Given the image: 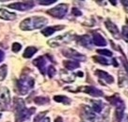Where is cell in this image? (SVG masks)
I'll list each match as a JSON object with an SVG mask.
<instances>
[{
  "label": "cell",
  "instance_id": "1",
  "mask_svg": "<svg viewBox=\"0 0 128 122\" xmlns=\"http://www.w3.org/2000/svg\"><path fill=\"white\" fill-rule=\"evenodd\" d=\"M47 24V19L42 16H32L28 17L24 21H22L20 24V29L24 31L34 30L42 28Z\"/></svg>",
  "mask_w": 128,
  "mask_h": 122
},
{
  "label": "cell",
  "instance_id": "41",
  "mask_svg": "<svg viewBox=\"0 0 128 122\" xmlns=\"http://www.w3.org/2000/svg\"><path fill=\"white\" fill-rule=\"evenodd\" d=\"M0 117H1V114H0Z\"/></svg>",
  "mask_w": 128,
  "mask_h": 122
},
{
  "label": "cell",
  "instance_id": "22",
  "mask_svg": "<svg viewBox=\"0 0 128 122\" xmlns=\"http://www.w3.org/2000/svg\"><path fill=\"white\" fill-rule=\"evenodd\" d=\"M37 51H38V49H37L36 47H34V46H28V47H26V50H24V54H23V57L26 58V59L31 58Z\"/></svg>",
  "mask_w": 128,
  "mask_h": 122
},
{
  "label": "cell",
  "instance_id": "24",
  "mask_svg": "<svg viewBox=\"0 0 128 122\" xmlns=\"http://www.w3.org/2000/svg\"><path fill=\"white\" fill-rule=\"evenodd\" d=\"M54 100L56 102H60V103H63V104H70L71 103V99L65 96H55L54 97Z\"/></svg>",
  "mask_w": 128,
  "mask_h": 122
},
{
  "label": "cell",
  "instance_id": "26",
  "mask_svg": "<svg viewBox=\"0 0 128 122\" xmlns=\"http://www.w3.org/2000/svg\"><path fill=\"white\" fill-rule=\"evenodd\" d=\"M93 60H94L96 63L101 64V65H110V62L108 61L106 59H104V57H101V56H95V57H93Z\"/></svg>",
  "mask_w": 128,
  "mask_h": 122
},
{
  "label": "cell",
  "instance_id": "5",
  "mask_svg": "<svg viewBox=\"0 0 128 122\" xmlns=\"http://www.w3.org/2000/svg\"><path fill=\"white\" fill-rule=\"evenodd\" d=\"M68 11V5L67 4H60L56 6L55 8L51 9L47 11V13L51 16L56 17V18H62L65 16Z\"/></svg>",
  "mask_w": 128,
  "mask_h": 122
},
{
  "label": "cell",
  "instance_id": "42",
  "mask_svg": "<svg viewBox=\"0 0 128 122\" xmlns=\"http://www.w3.org/2000/svg\"><path fill=\"white\" fill-rule=\"evenodd\" d=\"M127 121H128V117H127Z\"/></svg>",
  "mask_w": 128,
  "mask_h": 122
},
{
  "label": "cell",
  "instance_id": "33",
  "mask_svg": "<svg viewBox=\"0 0 128 122\" xmlns=\"http://www.w3.org/2000/svg\"><path fill=\"white\" fill-rule=\"evenodd\" d=\"M46 113H47V112H42V113H40V114H38L36 117H35L34 122H40L42 121V118L44 116V114H46Z\"/></svg>",
  "mask_w": 128,
  "mask_h": 122
},
{
  "label": "cell",
  "instance_id": "36",
  "mask_svg": "<svg viewBox=\"0 0 128 122\" xmlns=\"http://www.w3.org/2000/svg\"><path fill=\"white\" fill-rule=\"evenodd\" d=\"M55 122H63L62 121V118L60 117V116H58V117L56 118V120H55Z\"/></svg>",
  "mask_w": 128,
  "mask_h": 122
},
{
  "label": "cell",
  "instance_id": "31",
  "mask_svg": "<svg viewBox=\"0 0 128 122\" xmlns=\"http://www.w3.org/2000/svg\"><path fill=\"white\" fill-rule=\"evenodd\" d=\"M122 37H124V41H125L126 43H128V28L124 27V28H122Z\"/></svg>",
  "mask_w": 128,
  "mask_h": 122
},
{
  "label": "cell",
  "instance_id": "14",
  "mask_svg": "<svg viewBox=\"0 0 128 122\" xmlns=\"http://www.w3.org/2000/svg\"><path fill=\"white\" fill-rule=\"evenodd\" d=\"M95 75L99 78V79H101V80H104V81H106V82H108V83H109V84L114 82V79H113V77H112V76H110V75H109L108 73H106V72L103 71V70H96Z\"/></svg>",
  "mask_w": 128,
  "mask_h": 122
},
{
  "label": "cell",
  "instance_id": "11",
  "mask_svg": "<svg viewBox=\"0 0 128 122\" xmlns=\"http://www.w3.org/2000/svg\"><path fill=\"white\" fill-rule=\"evenodd\" d=\"M34 3L32 1H26V2H15L8 5V8L18 10V11H28L33 8Z\"/></svg>",
  "mask_w": 128,
  "mask_h": 122
},
{
  "label": "cell",
  "instance_id": "18",
  "mask_svg": "<svg viewBox=\"0 0 128 122\" xmlns=\"http://www.w3.org/2000/svg\"><path fill=\"white\" fill-rule=\"evenodd\" d=\"M76 39L81 45H83L85 47H88V48L92 47V40H90L88 35H82V36L77 37Z\"/></svg>",
  "mask_w": 128,
  "mask_h": 122
},
{
  "label": "cell",
  "instance_id": "3",
  "mask_svg": "<svg viewBox=\"0 0 128 122\" xmlns=\"http://www.w3.org/2000/svg\"><path fill=\"white\" fill-rule=\"evenodd\" d=\"M106 99L111 103L112 105H114L116 107V117L118 119V121H122V118L124 116V109H125V105H124V101L117 95L106 98Z\"/></svg>",
  "mask_w": 128,
  "mask_h": 122
},
{
  "label": "cell",
  "instance_id": "32",
  "mask_svg": "<svg viewBox=\"0 0 128 122\" xmlns=\"http://www.w3.org/2000/svg\"><path fill=\"white\" fill-rule=\"evenodd\" d=\"M56 2V0H40L39 1V4L40 5H51L53 3Z\"/></svg>",
  "mask_w": 128,
  "mask_h": 122
},
{
  "label": "cell",
  "instance_id": "34",
  "mask_svg": "<svg viewBox=\"0 0 128 122\" xmlns=\"http://www.w3.org/2000/svg\"><path fill=\"white\" fill-rule=\"evenodd\" d=\"M72 14H74V15H76V16H80V15L82 14V12H80L79 10H77V9H76V8L72 9Z\"/></svg>",
  "mask_w": 128,
  "mask_h": 122
},
{
  "label": "cell",
  "instance_id": "38",
  "mask_svg": "<svg viewBox=\"0 0 128 122\" xmlns=\"http://www.w3.org/2000/svg\"><path fill=\"white\" fill-rule=\"evenodd\" d=\"M113 63H114V65H115V66H118V64L116 63V59H113Z\"/></svg>",
  "mask_w": 128,
  "mask_h": 122
},
{
  "label": "cell",
  "instance_id": "8",
  "mask_svg": "<svg viewBox=\"0 0 128 122\" xmlns=\"http://www.w3.org/2000/svg\"><path fill=\"white\" fill-rule=\"evenodd\" d=\"M72 92H84L86 94H88L92 97H103L104 94L101 90L97 89L93 86H81V87H78L77 89L74 90Z\"/></svg>",
  "mask_w": 128,
  "mask_h": 122
},
{
  "label": "cell",
  "instance_id": "9",
  "mask_svg": "<svg viewBox=\"0 0 128 122\" xmlns=\"http://www.w3.org/2000/svg\"><path fill=\"white\" fill-rule=\"evenodd\" d=\"M62 53L65 57L72 59V60H76L78 62H84L86 61V57L84 55H82L81 53L77 52L76 50L72 48H65L62 50Z\"/></svg>",
  "mask_w": 128,
  "mask_h": 122
},
{
  "label": "cell",
  "instance_id": "12",
  "mask_svg": "<svg viewBox=\"0 0 128 122\" xmlns=\"http://www.w3.org/2000/svg\"><path fill=\"white\" fill-rule=\"evenodd\" d=\"M33 65H36L37 67L39 68L40 70V72L42 75L45 74V66H46V60H45V58L44 56H40V57H38L37 59H35L34 61H33Z\"/></svg>",
  "mask_w": 128,
  "mask_h": 122
},
{
  "label": "cell",
  "instance_id": "37",
  "mask_svg": "<svg viewBox=\"0 0 128 122\" xmlns=\"http://www.w3.org/2000/svg\"><path fill=\"white\" fill-rule=\"evenodd\" d=\"M40 122H50V119H49L48 117H46V118H44V120H42Z\"/></svg>",
  "mask_w": 128,
  "mask_h": 122
},
{
  "label": "cell",
  "instance_id": "27",
  "mask_svg": "<svg viewBox=\"0 0 128 122\" xmlns=\"http://www.w3.org/2000/svg\"><path fill=\"white\" fill-rule=\"evenodd\" d=\"M8 73V67L6 65H3L0 66V81H3Z\"/></svg>",
  "mask_w": 128,
  "mask_h": 122
},
{
  "label": "cell",
  "instance_id": "17",
  "mask_svg": "<svg viewBox=\"0 0 128 122\" xmlns=\"http://www.w3.org/2000/svg\"><path fill=\"white\" fill-rule=\"evenodd\" d=\"M60 78L66 82H72L76 80V75L70 73L67 70H61L60 71Z\"/></svg>",
  "mask_w": 128,
  "mask_h": 122
},
{
  "label": "cell",
  "instance_id": "10",
  "mask_svg": "<svg viewBox=\"0 0 128 122\" xmlns=\"http://www.w3.org/2000/svg\"><path fill=\"white\" fill-rule=\"evenodd\" d=\"M10 91L7 87L0 86V104L4 107L10 105Z\"/></svg>",
  "mask_w": 128,
  "mask_h": 122
},
{
  "label": "cell",
  "instance_id": "39",
  "mask_svg": "<svg viewBox=\"0 0 128 122\" xmlns=\"http://www.w3.org/2000/svg\"><path fill=\"white\" fill-rule=\"evenodd\" d=\"M77 75H78V76H81V77H82V76H83V73H82V72H79V73L77 74Z\"/></svg>",
  "mask_w": 128,
  "mask_h": 122
},
{
  "label": "cell",
  "instance_id": "29",
  "mask_svg": "<svg viewBox=\"0 0 128 122\" xmlns=\"http://www.w3.org/2000/svg\"><path fill=\"white\" fill-rule=\"evenodd\" d=\"M47 74L50 78H53L54 76H55V74H56V69H55V67H54L53 65H50V66L47 68Z\"/></svg>",
  "mask_w": 128,
  "mask_h": 122
},
{
  "label": "cell",
  "instance_id": "28",
  "mask_svg": "<svg viewBox=\"0 0 128 122\" xmlns=\"http://www.w3.org/2000/svg\"><path fill=\"white\" fill-rule=\"evenodd\" d=\"M97 53H99L101 55H104V56H108V57H111L112 55V52L111 51H109L108 49H97Z\"/></svg>",
  "mask_w": 128,
  "mask_h": 122
},
{
  "label": "cell",
  "instance_id": "15",
  "mask_svg": "<svg viewBox=\"0 0 128 122\" xmlns=\"http://www.w3.org/2000/svg\"><path fill=\"white\" fill-rule=\"evenodd\" d=\"M106 29L110 31L113 36L115 37L116 39H119V37H120V31H119V29L117 28L116 25H114L112 23L111 21H106Z\"/></svg>",
  "mask_w": 128,
  "mask_h": 122
},
{
  "label": "cell",
  "instance_id": "19",
  "mask_svg": "<svg viewBox=\"0 0 128 122\" xmlns=\"http://www.w3.org/2000/svg\"><path fill=\"white\" fill-rule=\"evenodd\" d=\"M118 76H119V86L120 87H124L125 86L126 84H128V74L127 72H125L124 70H120L119 74H118Z\"/></svg>",
  "mask_w": 128,
  "mask_h": 122
},
{
  "label": "cell",
  "instance_id": "40",
  "mask_svg": "<svg viewBox=\"0 0 128 122\" xmlns=\"http://www.w3.org/2000/svg\"><path fill=\"white\" fill-rule=\"evenodd\" d=\"M110 2H111L113 5H116V1H110Z\"/></svg>",
  "mask_w": 128,
  "mask_h": 122
},
{
  "label": "cell",
  "instance_id": "30",
  "mask_svg": "<svg viewBox=\"0 0 128 122\" xmlns=\"http://www.w3.org/2000/svg\"><path fill=\"white\" fill-rule=\"evenodd\" d=\"M22 48V45L19 44V43H13V45H12V51L13 52H19Z\"/></svg>",
  "mask_w": 128,
  "mask_h": 122
},
{
  "label": "cell",
  "instance_id": "35",
  "mask_svg": "<svg viewBox=\"0 0 128 122\" xmlns=\"http://www.w3.org/2000/svg\"><path fill=\"white\" fill-rule=\"evenodd\" d=\"M3 59H4V52L2 50H0V63L3 61Z\"/></svg>",
  "mask_w": 128,
  "mask_h": 122
},
{
  "label": "cell",
  "instance_id": "13",
  "mask_svg": "<svg viewBox=\"0 0 128 122\" xmlns=\"http://www.w3.org/2000/svg\"><path fill=\"white\" fill-rule=\"evenodd\" d=\"M92 42L94 43V45H98V46H106V41L104 40V38L101 35L99 32H94L92 33Z\"/></svg>",
  "mask_w": 128,
  "mask_h": 122
},
{
  "label": "cell",
  "instance_id": "20",
  "mask_svg": "<svg viewBox=\"0 0 128 122\" xmlns=\"http://www.w3.org/2000/svg\"><path fill=\"white\" fill-rule=\"evenodd\" d=\"M64 29L63 26H56V27H47V28H45L44 29H42V35L44 36H50V35H52L53 33L56 31V30H60V29Z\"/></svg>",
  "mask_w": 128,
  "mask_h": 122
},
{
  "label": "cell",
  "instance_id": "23",
  "mask_svg": "<svg viewBox=\"0 0 128 122\" xmlns=\"http://www.w3.org/2000/svg\"><path fill=\"white\" fill-rule=\"evenodd\" d=\"M92 110L96 112V113H101L103 108H104V105H103V103L100 100H92Z\"/></svg>",
  "mask_w": 128,
  "mask_h": 122
},
{
  "label": "cell",
  "instance_id": "4",
  "mask_svg": "<svg viewBox=\"0 0 128 122\" xmlns=\"http://www.w3.org/2000/svg\"><path fill=\"white\" fill-rule=\"evenodd\" d=\"M35 112V108L26 109V106H22L15 109V122H24L33 113Z\"/></svg>",
  "mask_w": 128,
  "mask_h": 122
},
{
  "label": "cell",
  "instance_id": "7",
  "mask_svg": "<svg viewBox=\"0 0 128 122\" xmlns=\"http://www.w3.org/2000/svg\"><path fill=\"white\" fill-rule=\"evenodd\" d=\"M71 39H72V33H67V34H63V35L56 37L51 41H48V45H51L52 47H56V46L61 45L62 44L70 42Z\"/></svg>",
  "mask_w": 128,
  "mask_h": 122
},
{
  "label": "cell",
  "instance_id": "16",
  "mask_svg": "<svg viewBox=\"0 0 128 122\" xmlns=\"http://www.w3.org/2000/svg\"><path fill=\"white\" fill-rule=\"evenodd\" d=\"M0 18L7 21H12L16 18V14L14 12H8L5 9H0Z\"/></svg>",
  "mask_w": 128,
  "mask_h": 122
},
{
  "label": "cell",
  "instance_id": "25",
  "mask_svg": "<svg viewBox=\"0 0 128 122\" xmlns=\"http://www.w3.org/2000/svg\"><path fill=\"white\" fill-rule=\"evenodd\" d=\"M34 102L38 105H44V104H46L49 102V98H44V97H37L34 98Z\"/></svg>",
  "mask_w": 128,
  "mask_h": 122
},
{
  "label": "cell",
  "instance_id": "6",
  "mask_svg": "<svg viewBox=\"0 0 128 122\" xmlns=\"http://www.w3.org/2000/svg\"><path fill=\"white\" fill-rule=\"evenodd\" d=\"M82 122H94L95 120V114L90 107L87 105L82 106L81 114H80Z\"/></svg>",
  "mask_w": 128,
  "mask_h": 122
},
{
  "label": "cell",
  "instance_id": "21",
  "mask_svg": "<svg viewBox=\"0 0 128 122\" xmlns=\"http://www.w3.org/2000/svg\"><path fill=\"white\" fill-rule=\"evenodd\" d=\"M63 65L65 66V68H66V69H68L69 71L76 69V68H78V67L80 66V65L78 64V63L74 62V61H64Z\"/></svg>",
  "mask_w": 128,
  "mask_h": 122
},
{
  "label": "cell",
  "instance_id": "2",
  "mask_svg": "<svg viewBox=\"0 0 128 122\" xmlns=\"http://www.w3.org/2000/svg\"><path fill=\"white\" fill-rule=\"evenodd\" d=\"M33 86H34V80L24 74V76L21 77L20 80L16 81V90L17 93L20 95H26L33 88Z\"/></svg>",
  "mask_w": 128,
  "mask_h": 122
}]
</instances>
